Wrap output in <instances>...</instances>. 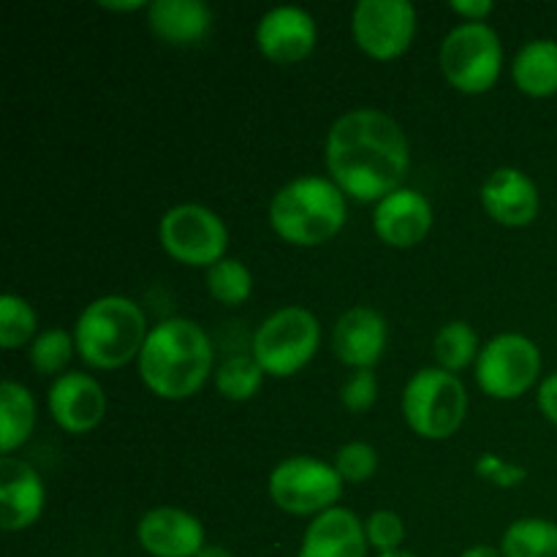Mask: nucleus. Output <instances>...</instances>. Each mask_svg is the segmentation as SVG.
<instances>
[{
    "label": "nucleus",
    "mask_w": 557,
    "mask_h": 557,
    "mask_svg": "<svg viewBox=\"0 0 557 557\" xmlns=\"http://www.w3.org/2000/svg\"><path fill=\"white\" fill-rule=\"evenodd\" d=\"M468 413L466 384L441 368H422L403 389V417L417 435L446 441L462 428Z\"/></svg>",
    "instance_id": "nucleus-5"
},
{
    "label": "nucleus",
    "mask_w": 557,
    "mask_h": 557,
    "mask_svg": "<svg viewBox=\"0 0 557 557\" xmlns=\"http://www.w3.org/2000/svg\"><path fill=\"white\" fill-rule=\"evenodd\" d=\"M47 490L30 462L3 457L0 460V525L5 533L30 528L41 517Z\"/></svg>",
    "instance_id": "nucleus-16"
},
{
    "label": "nucleus",
    "mask_w": 557,
    "mask_h": 557,
    "mask_svg": "<svg viewBox=\"0 0 557 557\" xmlns=\"http://www.w3.org/2000/svg\"><path fill=\"white\" fill-rule=\"evenodd\" d=\"M379 400V379L373 370H354L341 386V403L351 413H364Z\"/></svg>",
    "instance_id": "nucleus-31"
},
{
    "label": "nucleus",
    "mask_w": 557,
    "mask_h": 557,
    "mask_svg": "<svg viewBox=\"0 0 557 557\" xmlns=\"http://www.w3.org/2000/svg\"><path fill=\"white\" fill-rule=\"evenodd\" d=\"M147 332V319L134 299L120 294L98 297L74 324L76 354L96 370H117L139 357Z\"/></svg>",
    "instance_id": "nucleus-4"
},
{
    "label": "nucleus",
    "mask_w": 557,
    "mask_h": 557,
    "mask_svg": "<svg viewBox=\"0 0 557 557\" xmlns=\"http://www.w3.org/2000/svg\"><path fill=\"white\" fill-rule=\"evenodd\" d=\"M199 557H234V555L228 553L226 547H221V544H207V547L199 553Z\"/></svg>",
    "instance_id": "nucleus-37"
},
{
    "label": "nucleus",
    "mask_w": 557,
    "mask_h": 557,
    "mask_svg": "<svg viewBox=\"0 0 557 557\" xmlns=\"http://www.w3.org/2000/svg\"><path fill=\"white\" fill-rule=\"evenodd\" d=\"M351 33L370 58H400L417 36V9L408 0H359L351 14Z\"/></svg>",
    "instance_id": "nucleus-11"
},
{
    "label": "nucleus",
    "mask_w": 557,
    "mask_h": 557,
    "mask_svg": "<svg viewBox=\"0 0 557 557\" xmlns=\"http://www.w3.org/2000/svg\"><path fill=\"white\" fill-rule=\"evenodd\" d=\"M473 471H476L484 482L495 484V487H504V490L517 487V484L525 482V476H528V471L522 466L506 462L504 457L490 455V451H484V455L479 457L476 466H473Z\"/></svg>",
    "instance_id": "nucleus-32"
},
{
    "label": "nucleus",
    "mask_w": 557,
    "mask_h": 557,
    "mask_svg": "<svg viewBox=\"0 0 557 557\" xmlns=\"http://www.w3.org/2000/svg\"><path fill=\"white\" fill-rule=\"evenodd\" d=\"M511 79L525 96L547 98L557 92V41L533 38L522 44L511 63Z\"/></svg>",
    "instance_id": "nucleus-21"
},
{
    "label": "nucleus",
    "mask_w": 557,
    "mask_h": 557,
    "mask_svg": "<svg viewBox=\"0 0 557 557\" xmlns=\"http://www.w3.org/2000/svg\"><path fill=\"white\" fill-rule=\"evenodd\" d=\"M163 250L185 267H207L226 259V223L201 205H177L163 212L158 223Z\"/></svg>",
    "instance_id": "nucleus-10"
},
{
    "label": "nucleus",
    "mask_w": 557,
    "mask_h": 557,
    "mask_svg": "<svg viewBox=\"0 0 557 557\" xmlns=\"http://www.w3.org/2000/svg\"><path fill=\"white\" fill-rule=\"evenodd\" d=\"M136 539L152 557H199L207 547L199 517L174 506L145 511L136 525Z\"/></svg>",
    "instance_id": "nucleus-14"
},
{
    "label": "nucleus",
    "mask_w": 557,
    "mask_h": 557,
    "mask_svg": "<svg viewBox=\"0 0 557 557\" xmlns=\"http://www.w3.org/2000/svg\"><path fill=\"white\" fill-rule=\"evenodd\" d=\"M504 557H557V522L525 517L506 528L500 542Z\"/></svg>",
    "instance_id": "nucleus-23"
},
{
    "label": "nucleus",
    "mask_w": 557,
    "mask_h": 557,
    "mask_svg": "<svg viewBox=\"0 0 557 557\" xmlns=\"http://www.w3.org/2000/svg\"><path fill=\"white\" fill-rule=\"evenodd\" d=\"M74 335H69L65 330H58V326L44 330L30 343V364L36 368V373L54 375L69 364V359L74 357Z\"/></svg>",
    "instance_id": "nucleus-28"
},
{
    "label": "nucleus",
    "mask_w": 557,
    "mask_h": 557,
    "mask_svg": "<svg viewBox=\"0 0 557 557\" xmlns=\"http://www.w3.org/2000/svg\"><path fill=\"white\" fill-rule=\"evenodd\" d=\"M441 71L460 92H487L504 65L500 38L487 22H462L441 41Z\"/></svg>",
    "instance_id": "nucleus-7"
},
{
    "label": "nucleus",
    "mask_w": 557,
    "mask_h": 557,
    "mask_svg": "<svg viewBox=\"0 0 557 557\" xmlns=\"http://www.w3.org/2000/svg\"><path fill=\"white\" fill-rule=\"evenodd\" d=\"M47 406L60 430L71 435L90 433L107 413V395L92 375L69 370L49 386Z\"/></svg>",
    "instance_id": "nucleus-12"
},
{
    "label": "nucleus",
    "mask_w": 557,
    "mask_h": 557,
    "mask_svg": "<svg viewBox=\"0 0 557 557\" xmlns=\"http://www.w3.org/2000/svg\"><path fill=\"white\" fill-rule=\"evenodd\" d=\"M536 403H539V408H542L544 417H547L553 424H557V373L547 375V379L542 381Z\"/></svg>",
    "instance_id": "nucleus-33"
},
{
    "label": "nucleus",
    "mask_w": 557,
    "mask_h": 557,
    "mask_svg": "<svg viewBox=\"0 0 557 557\" xmlns=\"http://www.w3.org/2000/svg\"><path fill=\"white\" fill-rule=\"evenodd\" d=\"M315 20L299 5H275L256 25V47L272 63H299L315 47Z\"/></svg>",
    "instance_id": "nucleus-13"
},
{
    "label": "nucleus",
    "mask_w": 557,
    "mask_h": 557,
    "mask_svg": "<svg viewBox=\"0 0 557 557\" xmlns=\"http://www.w3.org/2000/svg\"><path fill=\"white\" fill-rule=\"evenodd\" d=\"M364 522L343 506L321 511L308 525L297 557H368Z\"/></svg>",
    "instance_id": "nucleus-19"
},
{
    "label": "nucleus",
    "mask_w": 557,
    "mask_h": 557,
    "mask_svg": "<svg viewBox=\"0 0 557 557\" xmlns=\"http://www.w3.org/2000/svg\"><path fill=\"white\" fill-rule=\"evenodd\" d=\"M207 292L215 302L234 308V305H243L250 297L253 275L239 259H221L207 270Z\"/></svg>",
    "instance_id": "nucleus-25"
},
{
    "label": "nucleus",
    "mask_w": 557,
    "mask_h": 557,
    "mask_svg": "<svg viewBox=\"0 0 557 557\" xmlns=\"http://www.w3.org/2000/svg\"><path fill=\"white\" fill-rule=\"evenodd\" d=\"M379 557H417L411 553H403V549H397V553H389V555H379Z\"/></svg>",
    "instance_id": "nucleus-38"
},
{
    "label": "nucleus",
    "mask_w": 557,
    "mask_h": 557,
    "mask_svg": "<svg viewBox=\"0 0 557 557\" xmlns=\"http://www.w3.org/2000/svg\"><path fill=\"white\" fill-rule=\"evenodd\" d=\"M36 428V400L30 389L5 379L0 384V449L5 457L20 449Z\"/></svg>",
    "instance_id": "nucleus-22"
},
{
    "label": "nucleus",
    "mask_w": 557,
    "mask_h": 557,
    "mask_svg": "<svg viewBox=\"0 0 557 557\" xmlns=\"http://www.w3.org/2000/svg\"><path fill=\"white\" fill-rule=\"evenodd\" d=\"M482 207L500 226H528L539 215V188L522 169L500 166L484 180Z\"/></svg>",
    "instance_id": "nucleus-18"
},
{
    "label": "nucleus",
    "mask_w": 557,
    "mask_h": 557,
    "mask_svg": "<svg viewBox=\"0 0 557 557\" xmlns=\"http://www.w3.org/2000/svg\"><path fill=\"white\" fill-rule=\"evenodd\" d=\"M373 228L392 248H413L433 228V207L413 188H397L375 205Z\"/></svg>",
    "instance_id": "nucleus-17"
},
{
    "label": "nucleus",
    "mask_w": 557,
    "mask_h": 557,
    "mask_svg": "<svg viewBox=\"0 0 557 557\" xmlns=\"http://www.w3.org/2000/svg\"><path fill=\"white\" fill-rule=\"evenodd\" d=\"M321 343V324L310 310L299 305L275 310L261 321L250 341V357L259 362L264 375L288 379L299 373L315 357Z\"/></svg>",
    "instance_id": "nucleus-6"
},
{
    "label": "nucleus",
    "mask_w": 557,
    "mask_h": 557,
    "mask_svg": "<svg viewBox=\"0 0 557 557\" xmlns=\"http://www.w3.org/2000/svg\"><path fill=\"white\" fill-rule=\"evenodd\" d=\"M542 373V351L531 337L504 332L487 341L479 351L473 375L479 389L495 400H517L536 384Z\"/></svg>",
    "instance_id": "nucleus-8"
},
{
    "label": "nucleus",
    "mask_w": 557,
    "mask_h": 557,
    "mask_svg": "<svg viewBox=\"0 0 557 557\" xmlns=\"http://www.w3.org/2000/svg\"><path fill=\"white\" fill-rule=\"evenodd\" d=\"M270 223L281 239L313 248L335 237L346 223V194L321 174L288 180L270 201Z\"/></svg>",
    "instance_id": "nucleus-3"
},
{
    "label": "nucleus",
    "mask_w": 557,
    "mask_h": 557,
    "mask_svg": "<svg viewBox=\"0 0 557 557\" xmlns=\"http://www.w3.org/2000/svg\"><path fill=\"white\" fill-rule=\"evenodd\" d=\"M330 180L346 196L379 205L403 188L411 163L400 123L381 109H351L332 123L324 145Z\"/></svg>",
    "instance_id": "nucleus-1"
},
{
    "label": "nucleus",
    "mask_w": 557,
    "mask_h": 557,
    "mask_svg": "<svg viewBox=\"0 0 557 557\" xmlns=\"http://www.w3.org/2000/svg\"><path fill=\"white\" fill-rule=\"evenodd\" d=\"M449 9L466 16V22H484V16L493 11V0H451Z\"/></svg>",
    "instance_id": "nucleus-34"
},
{
    "label": "nucleus",
    "mask_w": 557,
    "mask_h": 557,
    "mask_svg": "<svg viewBox=\"0 0 557 557\" xmlns=\"http://www.w3.org/2000/svg\"><path fill=\"white\" fill-rule=\"evenodd\" d=\"M261 381H264V370L253 357H243V354L223 359L215 370L218 392L234 403L250 400L259 392Z\"/></svg>",
    "instance_id": "nucleus-26"
},
{
    "label": "nucleus",
    "mask_w": 557,
    "mask_h": 557,
    "mask_svg": "<svg viewBox=\"0 0 557 557\" xmlns=\"http://www.w3.org/2000/svg\"><path fill=\"white\" fill-rule=\"evenodd\" d=\"M147 27L172 47H194L212 27V11L205 0H152Z\"/></svg>",
    "instance_id": "nucleus-20"
},
{
    "label": "nucleus",
    "mask_w": 557,
    "mask_h": 557,
    "mask_svg": "<svg viewBox=\"0 0 557 557\" xmlns=\"http://www.w3.org/2000/svg\"><path fill=\"white\" fill-rule=\"evenodd\" d=\"M460 557H504V555H500V549L487 547V544H476V547L466 549Z\"/></svg>",
    "instance_id": "nucleus-36"
},
{
    "label": "nucleus",
    "mask_w": 557,
    "mask_h": 557,
    "mask_svg": "<svg viewBox=\"0 0 557 557\" xmlns=\"http://www.w3.org/2000/svg\"><path fill=\"white\" fill-rule=\"evenodd\" d=\"M479 351V335L468 321H449L438 330L433 341V354L435 362H438L441 370L446 373H460L468 364H476Z\"/></svg>",
    "instance_id": "nucleus-24"
},
{
    "label": "nucleus",
    "mask_w": 557,
    "mask_h": 557,
    "mask_svg": "<svg viewBox=\"0 0 557 557\" xmlns=\"http://www.w3.org/2000/svg\"><path fill=\"white\" fill-rule=\"evenodd\" d=\"M343 479L335 466L319 457L294 455L277 462L270 473V498L288 515H315L332 509L343 495Z\"/></svg>",
    "instance_id": "nucleus-9"
},
{
    "label": "nucleus",
    "mask_w": 557,
    "mask_h": 557,
    "mask_svg": "<svg viewBox=\"0 0 557 557\" xmlns=\"http://www.w3.org/2000/svg\"><path fill=\"white\" fill-rule=\"evenodd\" d=\"M364 536H368V544L379 555L397 553L406 539V525H403L400 515L389 509H379L364 520Z\"/></svg>",
    "instance_id": "nucleus-30"
},
{
    "label": "nucleus",
    "mask_w": 557,
    "mask_h": 557,
    "mask_svg": "<svg viewBox=\"0 0 557 557\" xmlns=\"http://www.w3.org/2000/svg\"><path fill=\"white\" fill-rule=\"evenodd\" d=\"M332 466H335V471L341 473L346 484H364L379 471V451H375V446L364 444V441H348L337 449Z\"/></svg>",
    "instance_id": "nucleus-29"
},
{
    "label": "nucleus",
    "mask_w": 557,
    "mask_h": 557,
    "mask_svg": "<svg viewBox=\"0 0 557 557\" xmlns=\"http://www.w3.org/2000/svg\"><path fill=\"white\" fill-rule=\"evenodd\" d=\"M136 362L152 395L163 400H185L210 379L212 343L196 321L163 319L147 332Z\"/></svg>",
    "instance_id": "nucleus-2"
},
{
    "label": "nucleus",
    "mask_w": 557,
    "mask_h": 557,
    "mask_svg": "<svg viewBox=\"0 0 557 557\" xmlns=\"http://www.w3.org/2000/svg\"><path fill=\"white\" fill-rule=\"evenodd\" d=\"M30 337H36V310L16 294H3L0 297V346L11 351V348L25 346Z\"/></svg>",
    "instance_id": "nucleus-27"
},
{
    "label": "nucleus",
    "mask_w": 557,
    "mask_h": 557,
    "mask_svg": "<svg viewBox=\"0 0 557 557\" xmlns=\"http://www.w3.org/2000/svg\"><path fill=\"white\" fill-rule=\"evenodd\" d=\"M147 5L150 3H145V0H101V9L109 11H147Z\"/></svg>",
    "instance_id": "nucleus-35"
},
{
    "label": "nucleus",
    "mask_w": 557,
    "mask_h": 557,
    "mask_svg": "<svg viewBox=\"0 0 557 557\" xmlns=\"http://www.w3.org/2000/svg\"><path fill=\"white\" fill-rule=\"evenodd\" d=\"M386 341V319L368 305L348 308L332 326V351L346 368L354 370H373L384 357Z\"/></svg>",
    "instance_id": "nucleus-15"
}]
</instances>
